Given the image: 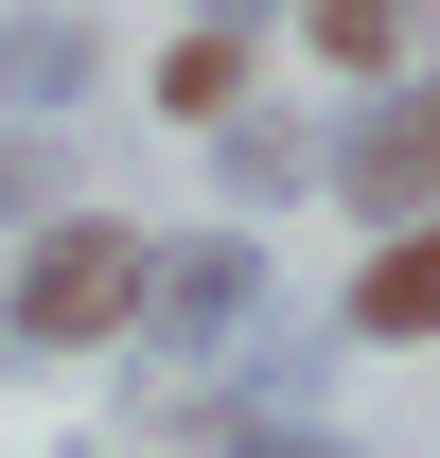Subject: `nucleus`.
I'll use <instances>...</instances> for the list:
<instances>
[{
    "mask_svg": "<svg viewBox=\"0 0 440 458\" xmlns=\"http://www.w3.org/2000/svg\"><path fill=\"white\" fill-rule=\"evenodd\" d=\"M141 229L123 212H36V247H18V283H0V318L36 352H106V335H141Z\"/></svg>",
    "mask_w": 440,
    "mask_h": 458,
    "instance_id": "nucleus-1",
    "label": "nucleus"
},
{
    "mask_svg": "<svg viewBox=\"0 0 440 458\" xmlns=\"http://www.w3.org/2000/svg\"><path fill=\"white\" fill-rule=\"evenodd\" d=\"M317 194H352L370 229H423L440 212V71H387L370 106L317 141Z\"/></svg>",
    "mask_w": 440,
    "mask_h": 458,
    "instance_id": "nucleus-2",
    "label": "nucleus"
},
{
    "mask_svg": "<svg viewBox=\"0 0 440 458\" xmlns=\"http://www.w3.org/2000/svg\"><path fill=\"white\" fill-rule=\"evenodd\" d=\"M247 283H265L247 247H159V265H141V335H159V352L229 335V318H247Z\"/></svg>",
    "mask_w": 440,
    "mask_h": 458,
    "instance_id": "nucleus-3",
    "label": "nucleus"
},
{
    "mask_svg": "<svg viewBox=\"0 0 440 458\" xmlns=\"http://www.w3.org/2000/svg\"><path fill=\"white\" fill-rule=\"evenodd\" d=\"M334 335H370V352H423V335H440V212L370 247V283H352V318H334Z\"/></svg>",
    "mask_w": 440,
    "mask_h": 458,
    "instance_id": "nucleus-4",
    "label": "nucleus"
},
{
    "mask_svg": "<svg viewBox=\"0 0 440 458\" xmlns=\"http://www.w3.org/2000/svg\"><path fill=\"white\" fill-rule=\"evenodd\" d=\"M440 0H300V54H334L352 89H387V71H423Z\"/></svg>",
    "mask_w": 440,
    "mask_h": 458,
    "instance_id": "nucleus-5",
    "label": "nucleus"
},
{
    "mask_svg": "<svg viewBox=\"0 0 440 458\" xmlns=\"http://www.w3.org/2000/svg\"><path fill=\"white\" fill-rule=\"evenodd\" d=\"M159 106L176 123H229V106H247V18H194V36H176V54H159Z\"/></svg>",
    "mask_w": 440,
    "mask_h": 458,
    "instance_id": "nucleus-6",
    "label": "nucleus"
},
{
    "mask_svg": "<svg viewBox=\"0 0 440 458\" xmlns=\"http://www.w3.org/2000/svg\"><path fill=\"white\" fill-rule=\"evenodd\" d=\"M229 194H317V141H300V123H247V106H229Z\"/></svg>",
    "mask_w": 440,
    "mask_h": 458,
    "instance_id": "nucleus-7",
    "label": "nucleus"
},
{
    "mask_svg": "<svg viewBox=\"0 0 440 458\" xmlns=\"http://www.w3.org/2000/svg\"><path fill=\"white\" fill-rule=\"evenodd\" d=\"M71 71H89V36H71V18H0V89H18V106H36V89H71Z\"/></svg>",
    "mask_w": 440,
    "mask_h": 458,
    "instance_id": "nucleus-8",
    "label": "nucleus"
},
{
    "mask_svg": "<svg viewBox=\"0 0 440 458\" xmlns=\"http://www.w3.org/2000/svg\"><path fill=\"white\" fill-rule=\"evenodd\" d=\"M229 458H352V441H334V423H247Z\"/></svg>",
    "mask_w": 440,
    "mask_h": 458,
    "instance_id": "nucleus-9",
    "label": "nucleus"
},
{
    "mask_svg": "<svg viewBox=\"0 0 440 458\" xmlns=\"http://www.w3.org/2000/svg\"><path fill=\"white\" fill-rule=\"evenodd\" d=\"M194 18H265V0H194Z\"/></svg>",
    "mask_w": 440,
    "mask_h": 458,
    "instance_id": "nucleus-10",
    "label": "nucleus"
}]
</instances>
